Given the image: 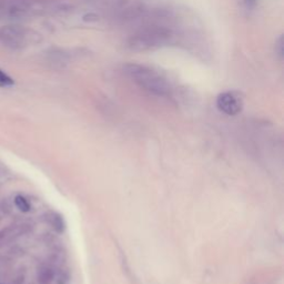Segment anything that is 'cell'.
Masks as SVG:
<instances>
[{"label": "cell", "mask_w": 284, "mask_h": 284, "mask_svg": "<svg viewBox=\"0 0 284 284\" xmlns=\"http://www.w3.org/2000/svg\"><path fill=\"white\" fill-rule=\"evenodd\" d=\"M15 203H16V207L20 211H23V212H28L30 210L29 202L23 195H17L15 198Z\"/></svg>", "instance_id": "9"}, {"label": "cell", "mask_w": 284, "mask_h": 284, "mask_svg": "<svg viewBox=\"0 0 284 284\" xmlns=\"http://www.w3.org/2000/svg\"><path fill=\"white\" fill-rule=\"evenodd\" d=\"M124 74L139 87L156 96L166 97L172 91L170 82L159 72L144 64L128 63L123 67Z\"/></svg>", "instance_id": "2"}, {"label": "cell", "mask_w": 284, "mask_h": 284, "mask_svg": "<svg viewBox=\"0 0 284 284\" xmlns=\"http://www.w3.org/2000/svg\"><path fill=\"white\" fill-rule=\"evenodd\" d=\"M30 10L26 0H2L0 2V15L7 18L18 19L26 16Z\"/></svg>", "instance_id": "5"}, {"label": "cell", "mask_w": 284, "mask_h": 284, "mask_svg": "<svg viewBox=\"0 0 284 284\" xmlns=\"http://www.w3.org/2000/svg\"><path fill=\"white\" fill-rule=\"evenodd\" d=\"M56 272L55 270L50 267H41L38 272V281L40 284H51L55 280Z\"/></svg>", "instance_id": "6"}, {"label": "cell", "mask_w": 284, "mask_h": 284, "mask_svg": "<svg viewBox=\"0 0 284 284\" xmlns=\"http://www.w3.org/2000/svg\"><path fill=\"white\" fill-rule=\"evenodd\" d=\"M176 32L162 24L142 26L130 35L127 47L135 52H146L166 47L176 41Z\"/></svg>", "instance_id": "1"}, {"label": "cell", "mask_w": 284, "mask_h": 284, "mask_svg": "<svg viewBox=\"0 0 284 284\" xmlns=\"http://www.w3.org/2000/svg\"><path fill=\"white\" fill-rule=\"evenodd\" d=\"M243 2L248 9H253L255 7L257 0H243Z\"/></svg>", "instance_id": "12"}, {"label": "cell", "mask_w": 284, "mask_h": 284, "mask_svg": "<svg viewBox=\"0 0 284 284\" xmlns=\"http://www.w3.org/2000/svg\"><path fill=\"white\" fill-rule=\"evenodd\" d=\"M31 37V31L20 26H4L0 28V45L12 50L26 47Z\"/></svg>", "instance_id": "3"}, {"label": "cell", "mask_w": 284, "mask_h": 284, "mask_svg": "<svg viewBox=\"0 0 284 284\" xmlns=\"http://www.w3.org/2000/svg\"><path fill=\"white\" fill-rule=\"evenodd\" d=\"M12 84H14V80L6 72L0 69V88L11 87Z\"/></svg>", "instance_id": "10"}, {"label": "cell", "mask_w": 284, "mask_h": 284, "mask_svg": "<svg viewBox=\"0 0 284 284\" xmlns=\"http://www.w3.org/2000/svg\"><path fill=\"white\" fill-rule=\"evenodd\" d=\"M49 60H50L51 63L62 65V64L68 63L69 56H68L67 52H64L63 50L55 49L49 54Z\"/></svg>", "instance_id": "7"}, {"label": "cell", "mask_w": 284, "mask_h": 284, "mask_svg": "<svg viewBox=\"0 0 284 284\" xmlns=\"http://www.w3.org/2000/svg\"><path fill=\"white\" fill-rule=\"evenodd\" d=\"M216 107L223 114L235 116L243 109V99L235 91H227L216 98Z\"/></svg>", "instance_id": "4"}, {"label": "cell", "mask_w": 284, "mask_h": 284, "mask_svg": "<svg viewBox=\"0 0 284 284\" xmlns=\"http://www.w3.org/2000/svg\"><path fill=\"white\" fill-rule=\"evenodd\" d=\"M50 223H51L52 228H54L55 230H57L58 232H62V231H63L64 224H63L62 217L60 215H58L56 213L51 214L50 215Z\"/></svg>", "instance_id": "8"}, {"label": "cell", "mask_w": 284, "mask_h": 284, "mask_svg": "<svg viewBox=\"0 0 284 284\" xmlns=\"http://www.w3.org/2000/svg\"><path fill=\"white\" fill-rule=\"evenodd\" d=\"M275 54L279 57L280 60H282L284 56V40L282 36L275 42Z\"/></svg>", "instance_id": "11"}]
</instances>
